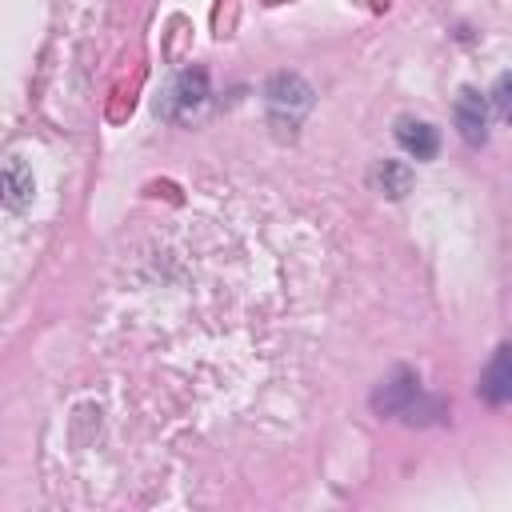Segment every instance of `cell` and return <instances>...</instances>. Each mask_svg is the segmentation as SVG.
Here are the masks:
<instances>
[{
  "mask_svg": "<svg viewBox=\"0 0 512 512\" xmlns=\"http://www.w3.org/2000/svg\"><path fill=\"white\" fill-rule=\"evenodd\" d=\"M368 180H372V188H376L380 196H388V200H404V196L412 192V168H408L404 160H376L372 172H368Z\"/></svg>",
  "mask_w": 512,
  "mask_h": 512,
  "instance_id": "7",
  "label": "cell"
},
{
  "mask_svg": "<svg viewBox=\"0 0 512 512\" xmlns=\"http://www.w3.org/2000/svg\"><path fill=\"white\" fill-rule=\"evenodd\" d=\"M452 120H456V132H460V140L468 148H484L488 144V100L476 88H460L456 92Z\"/></svg>",
  "mask_w": 512,
  "mask_h": 512,
  "instance_id": "4",
  "label": "cell"
},
{
  "mask_svg": "<svg viewBox=\"0 0 512 512\" xmlns=\"http://www.w3.org/2000/svg\"><path fill=\"white\" fill-rule=\"evenodd\" d=\"M312 104H316V92L300 72H276L264 84V112L280 136H292L300 120L312 112Z\"/></svg>",
  "mask_w": 512,
  "mask_h": 512,
  "instance_id": "2",
  "label": "cell"
},
{
  "mask_svg": "<svg viewBox=\"0 0 512 512\" xmlns=\"http://www.w3.org/2000/svg\"><path fill=\"white\" fill-rule=\"evenodd\" d=\"M208 104V72L204 68H180L156 96V116L168 124H188Z\"/></svg>",
  "mask_w": 512,
  "mask_h": 512,
  "instance_id": "3",
  "label": "cell"
},
{
  "mask_svg": "<svg viewBox=\"0 0 512 512\" xmlns=\"http://www.w3.org/2000/svg\"><path fill=\"white\" fill-rule=\"evenodd\" d=\"M396 144L412 160H432L440 152V132L428 120H420V116H400L396 120Z\"/></svg>",
  "mask_w": 512,
  "mask_h": 512,
  "instance_id": "6",
  "label": "cell"
},
{
  "mask_svg": "<svg viewBox=\"0 0 512 512\" xmlns=\"http://www.w3.org/2000/svg\"><path fill=\"white\" fill-rule=\"evenodd\" d=\"M488 100H492V112H496L504 124H512V72L496 76V84H492Z\"/></svg>",
  "mask_w": 512,
  "mask_h": 512,
  "instance_id": "9",
  "label": "cell"
},
{
  "mask_svg": "<svg viewBox=\"0 0 512 512\" xmlns=\"http://www.w3.org/2000/svg\"><path fill=\"white\" fill-rule=\"evenodd\" d=\"M476 392H480V400L492 404V408L512 404V344H500V348L488 356Z\"/></svg>",
  "mask_w": 512,
  "mask_h": 512,
  "instance_id": "5",
  "label": "cell"
},
{
  "mask_svg": "<svg viewBox=\"0 0 512 512\" xmlns=\"http://www.w3.org/2000/svg\"><path fill=\"white\" fill-rule=\"evenodd\" d=\"M372 408L380 416H404L408 424H424V420H432V416L444 412L440 400H428L420 392V376L412 368H392L380 380V388L372 392Z\"/></svg>",
  "mask_w": 512,
  "mask_h": 512,
  "instance_id": "1",
  "label": "cell"
},
{
  "mask_svg": "<svg viewBox=\"0 0 512 512\" xmlns=\"http://www.w3.org/2000/svg\"><path fill=\"white\" fill-rule=\"evenodd\" d=\"M4 204L8 212H24L32 204V168L16 152L4 156Z\"/></svg>",
  "mask_w": 512,
  "mask_h": 512,
  "instance_id": "8",
  "label": "cell"
}]
</instances>
